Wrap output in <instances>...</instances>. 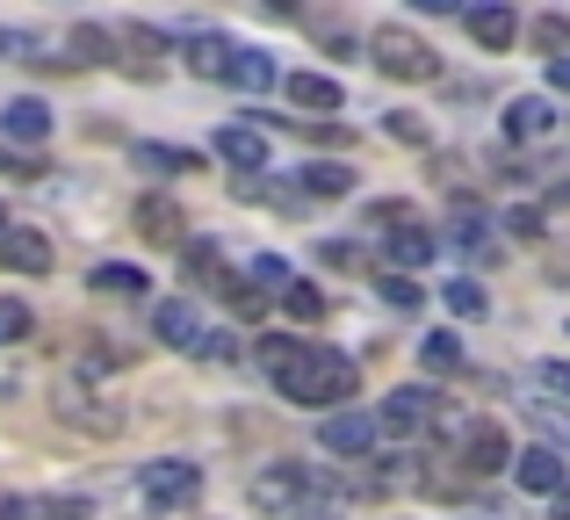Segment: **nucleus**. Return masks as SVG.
Here are the masks:
<instances>
[{
    "label": "nucleus",
    "instance_id": "f704fd0d",
    "mask_svg": "<svg viewBox=\"0 0 570 520\" xmlns=\"http://www.w3.org/2000/svg\"><path fill=\"white\" fill-rule=\"evenodd\" d=\"M0 58H22V66H51V58H43V43H37V37H22V29H0Z\"/></svg>",
    "mask_w": 570,
    "mask_h": 520
},
{
    "label": "nucleus",
    "instance_id": "79ce46f5",
    "mask_svg": "<svg viewBox=\"0 0 570 520\" xmlns=\"http://www.w3.org/2000/svg\"><path fill=\"white\" fill-rule=\"evenodd\" d=\"M412 8H419V14H462L470 0H412Z\"/></svg>",
    "mask_w": 570,
    "mask_h": 520
},
{
    "label": "nucleus",
    "instance_id": "a211bd4d",
    "mask_svg": "<svg viewBox=\"0 0 570 520\" xmlns=\"http://www.w3.org/2000/svg\"><path fill=\"white\" fill-rule=\"evenodd\" d=\"M232 51L238 43H224V37H181V58H188L195 80H224V72H232Z\"/></svg>",
    "mask_w": 570,
    "mask_h": 520
},
{
    "label": "nucleus",
    "instance_id": "2f4dec72",
    "mask_svg": "<svg viewBox=\"0 0 570 520\" xmlns=\"http://www.w3.org/2000/svg\"><path fill=\"white\" fill-rule=\"evenodd\" d=\"M528 420L542 426V434L557 441V449H570V405H528Z\"/></svg>",
    "mask_w": 570,
    "mask_h": 520
},
{
    "label": "nucleus",
    "instance_id": "9b49d317",
    "mask_svg": "<svg viewBox=\"0 0 570 520\" xmlns=\"http://www.w3.org/2000/svg\"><path fill=\"white\" fill-rule=\"evenodd\" d=\"M0 261H8L14 275H51V232L8 225V232H0Z\"/></svg>",
    "mask_w": 570,
    "mask_h": 520
},
{
    "label": "nucleus",
    "instance_id": "4468645a",
    "mask_svg": "<svg viewBox=\"0 0 570 520\" xmlns=\"http://www.w3.org/2000/svg\"><path fill=\"white\" fill-rule=\"evenodd\" d=\"M462 463H470L476 478H491V470H513V449H505V434L491 420H476L470 441H462Z\"/></svg>",
    "mask_w": 570,
    "mask_h": 520
},
{
    "label": "nucleus",
    "instance_id": "c756f323",
    "mask_svg": "<svg viewBox=\"0 0 570 520\" xmlns=\"http://www.w3.org/2000/svg\"><path fill=\"white\" fill-rule=\"evenodd\" d=\"M282 311H289V318H325V290L318 282H289V290H282Z\"/></svg>",
    "mask_w": 570,
    "mask_h": 520
},
{
    "label": "nucleus",
    "instance_id": "5701e85b",
    "mask_svg": "<svg viewBox=\"0 0 570 520\" xmlns=\"http://www.w3.org/2000/svg\"><path fill=\"white\" fill-rule=\"evenodd\" d=\"M138 232H145V239H159V246H174V239H181V210H174V203H159V196H145L138 203Z\"/></svg>",
    "mask_w": 570,
    "mask_h": 520
},
{
    "label": "nucleus",
    "instance_id": "1a4fd4ad",
    "mask_svg": "<svg viewBox=\"0 0 570 520\" xmlns=\"http://www.w3.org/2000/svg\"><path fill=\"white\" fill-rule=\"evenodd\" d=\"M109 37H116V51H124V72H130V80H153L159 58H167V37H159V29H145V22H124V29H109Z\"/></svg>",
    "mask_w": 570,
    "mask_h": 520
},
{
    "label": "nucleus",
    "instance_id": "2eb2a0df",
    "mask_svg": "<svg viewBox=\"0 0 570 520\" xmlns=\"http://www.w3.org/2000/svg\"><path fill=\"white\" fill-rule=\"evenodd\" d=\"M549 130H557V109H549L542 95H520L513 109H505V138L513 145H542Z\"/></svg>",
    "mask_w": 570,
    "mask_h": 520
},
{
    "label": "nucleus",
    "instance_id": "a878e982",
    "mask_svg": "<svg viewBox=\"0 0 570 520\" xmlns=\"http://www.w3.org/2000/svg\"><path fill=\"white\" fill-rule=\"evenodd\" d=\"M130 159H138L145 174H195V153H181V145H138Z\"/></svg>",
    "mask_w": 570,
    "mask_h": 520
},
{
    "label": "nucleus",
    "instance_id": "473e14b6",
    "mask_svg": "<svg viewBox=\"0 0 570 520\" xmlns=\"http://www.w3.org/2000/svg\"><path fill=\"white\" fill-rule=\"evenodd\" d=\"M376 290H383V304H397V311H419V296H426L412 275H397V267H390V275L376 282Z\"/></svg>",
    "mask_w": 570,
    "mask_h": 520
},
{
    "label": "nucleus",
    "instance_id": "f03ea898",
    "mask_svg": "<svg viewBox=\"0 0 570 520\" xmlns=\"http://www.w3.org/2000/svg\"><path fill=\"white\" fill-rule=\"evenodd\" d=\"M368 58H376V72H390V80H441V51L419 29H397V22H383L368 37Z\"/></svg>",
    "mask_w": 570,
    "mask_h": 520
},
{
    "label": "nucleus",
    "instance_id": "a18cd8bd",
    "mask_svg": "<svg viewBox=\"0 0 570 520\" xmlns=\"http://www.w3.org/2000/svg\"><path fill=\"white\" fill-rule=\"evenodd\" d=\"M267 14H304V0H261Z\"/></svg>",
    "mask_w": 570,
    "mask_h": 520
},
{
    "label": "nucleus",
    "instance_id": "c03bdc74",
    "mask_svg": "<svg viewBox=\"0 0 570 520\" xmlns=\"http://www.w3.org/2000/svg\"><path fill=\"white\" fill-rule=\"evenodd\" d=\"M549 80H557L563 95H570V58H549Z\"/></svg>",
    "mask_w": 570,
    "mask_h": 520
},
{
    "label": "nucleus",
    "instance_id": "393cba45",
    "mask_svg": "<svg viewBox=\"0 0 570 520\" xmlns=\"http://www.w3.org/2000/svg\"><path fill=\"white\" fill-rule=\"evenodd\" d=\"M448 232H455L470 254H491V217L476 210V203H455V225H448Z\"/></svg>",
    "mask_w": 570,
    "mask_h": 520
},
{
    "label": "nucleus",
    "instance_id": "dca6fc26",
    "mask_svg": "<svg viewBox=\"0 0 570 520\" xmlns=\"http://www.w3.org/2000/svg\"><path fill=\"white\" fill-rule=\"evenodd\" d=\"M217 159L238 167V174H261L267 167V138L253 124H232V130H217Z\"/></svg>",
    "mask_w": 570,
    "mask_h": 520
},
{
    "label": "nucleus",
    "instance_id": "72a5a7b5",
    "mask_svg": "<svg viewBox=\"0 0 570 520\" xmlns=\"http://www.w3.org/2000/svg\"><path fill=\"white\" fill-rule=\"evenodd\" d=\"M534 43H542L549 58H570V22L563 14H542V22H534Z\"/></svg>",
    "mask_w": 570,
    "mask_h": 520
},
{
    "label": "nucleus",
    "instance_id": "a19ab883",
    "mask_svg": "<svg viewBox=\"0 0 570 520\" xmlns=\"http://www.w3.org/2000/svg\"><path fill=\"white\" fill-rule=\"evenodd\" d=\"M505 232H513V239H542V217H534V210H520V217H513Z\"/></svg>",
    "mask_w": 570,
    "mask_h": 520
},
{
    "label": "nucleus",
    "instance_id": "f8f14e48",
    "mask_svg": "<svg viewBox=\"0 0 570 520\" xmlns=\"http://www.w3.org/2000/svg\"><path fill=\"white\" fill-rule=\"evenodd\" d=\"M0 138L8 145H43L51 138V101H37V95L8 101V109H0Z\"/></svg>",
    "mask_w": 570,
    "mask_h": 520
},
{
    "label": "nucleus",
    "instance_id": "bb28decb",
    "mask_svg": "<svg viewBox=\"0 0 570 520\" xmlns=\"http://www.w3.org/2000/svg\"><path fill=\"white\" fill-rule=\"evenodd\" d=\"M304 196H354V174L318 159V167H304Z\"/></svg>",
    "mask_w": 570,
    "mask_h": 520
},
{
    "label": "nucleus",
    "instance_id": "6e6552de",
    "mask_svg": "<svg viewBox=\"0 0 570 520\" xmlns=\"http://www.w3.org/2000/svg\"><path fill=\"white\" fill-rule=\"evenodd\" d=\"M513 478L528 484L534 499H563L570 492V463L557 449H528V455H513Z\"/></svg>",
    "mask_w": 570,
    "mask_h": 520
},
{
    "label": "nucleus",
    "instance_id": "58836bf2",
    "mask_svg": "<svg viewBox=\"0 0 570 520\" xmlns=\"http://www.w3.org/2000/svg\"><path fill=\"white\" fill-rule=\"evenodd\" d=\"M203 362H238V340L232 333H209L203 340Z\"/></svg>",
    "mask_w": 570,
    "mask_h": 520
},
{
    "label": "nucleus",
    "instance_id": "7ed1b4c3",
    "mask_svg": "<svg viewBox=\"0 0 570 520\" xmlns=\"http://www.w3.org/2000/svg\"><path fill=\"white\" fill-rule=\"evenodd\" d=\"M253 507H261V513H311V520H325L311 463H275V470H261V478H253Z\"/></svg>",
    "mask_w": 570,
    "mask_h": 520
},
{
    "label": "nucleus",
    "instance_id": "ddd939ff",
    "mask_svg": "<svg viewBox=\"0 0 570 520\" xmlns=\"http://www.w3.org/2000/svg\"><path fill=\"white\" fill-rule=\"evenodd\" d=\"M153 333L167 340V347H181V354H203L209 325L195 318V304H159V311H153Z\"/></svg>",
    "mask_w": 570,
    "mask_h": 520
},
{
    "label": "nucleus",
    "instance_id": "f3484780",
    "mask_svg": "<svg viewBox=\"0 0 570 520\" xmlns=\"http://www.w3.org/2000/svg\"><path fill=\"white\" fill-rule=\"evenodd\" d=\"M383 246H390V261H397V275H412V267H426L433 254H441V239L419 232V217H404L397 232H383Z\"/></svg>",
    "mask_w": 570,
    "mask_h": 520
},
{
    "label": "nucleus",
    "instance_id": "b1692460",
    "mask_svg": "<svg viewBox=\"0 0 570 520\" xmlns=\"http://www.w3.org/2000/svg\"><path fill=\"white\" fill-rule=\"evenodd\" d=\"M95 290H101V296H145L153 282H145V267H130V261H109V267H95Z\"/></svg>",
    "mask_w": 570,
    "mask_h": 520
},
{
    "label": "nucleus",
    "instance_id": "aec40b11",
    "mask_svg": "<svg viewBox=\"0 0 570 520\" xmlns=\"http://www.w3.org/2000/svg\"><path fill=\"white\" fill-rule=\"evenodd\" d=\"M282 95H289L296 109H340V80H325V72H289Z\"/></svg>",
    "mask_w": 570,
    "mask_h": 520
},
{
    "label": "nucleus",
    "instance_id": "423d86ee",
    "mask_svg": "<svg viewBox=\"0 0 570 520\" xmlns=\"http://www.w3.org/2000/svg\"><path fill=\"white\" fill-rule=\"evenodd\" d=\"M51 412H58L66 426H80V434H124V412L101 405V398L80 391V383H58V391H51Z\"/></svg>",
    "mask_w": 570,
    "mask_h": 520
},
{
    "label": "nucleus",
    "instance_id": "7c9ffc66",
    "mask_svg": "<svg viewBox=\"0 0 570 520\" xmlns=\"http://www.w3.org/2000/svg\"><path fill=\"white\" fill-rule=\"evenodd\" d=\"M29 325H37V318H29V304H22V296H0V347L29 340Z\"/></svg>",
    "mask_w": 570,
    "mask_h": 520
},
{
    "label": "nucleus",
    "instance_id": "39448f33",
    "mask_svg": "<svg viewBox=\"0 0 570 520\" xmlns=\"http://www.w3.org/2000/svg\"><path fill=\"white\" fill-rule=\"evenodd\" d=\"M376 441H383V434H376V412L340 405V412H325V420H318V449H325V455H340V463H362Z\"/></svg>",
    "mask_w": 570,
    "mask_h": 520
},
{
    "label": "nucleus",
    "instance_id": "412c9836",
    "mask_svg": "<svg viewBox=\"0 0 570 520\" xmlns=\"http://www.w3.org/2000/svg\"><path fill=\"white\" fill-rule=\"evenodd\" d=\"M66 66H109V58H116V37H109V29H101V22H80V29H72V37H66Z\"/></svg>",
    "mask_w": 570,
    "mask_h": 520
},
{
    "label": "nucleus",
    "instance_id": "9d476101",
    "mask_svg": "<svg viewBox=\"0 0 570 520\" xmlns=\"http://www.w3.org/2000/svg\"><path fill=\"white\" fill-rule=\"evenodd\" d=\"M462 22H470V37L484 43V51H513V37H520V22H513V8H505V0H470V8H462Z\"/></svg>",
    "mask_w": 570,
    "mask_h": 520
},
{
    "label": "nucleus",
    "instance_id": "4be33fe9",
    "mask_svg": "<svg viewBox=\"0 0 570 520\" xmlns=\"http://www.w3.org/2000/svg\"><path fill=\"white\" fill-rule=\"evenodd\" d=\"M232 87H246V95H261V87H275L282 72H275V58L267 51H232V72H224Z\"/></svg>",
    "mask_w": 570,
    "mask_h": 520
},
{
    "label": "nucleus",
    "instance_id": "49530a36",
    "mask_svg": "<svg viewBox=\"0 0 570 520\" xmlns=\"http://www.w3.org/2000/svg\"><path fill=\"white\" fill-rule=\"evenodd\" d=\"M0 232H8V203H0Z\"/></svg>",
    "mask_w": 570,
    "mask_h": 520
},
{
    "label": "nucleus",
    "instance_id": "e433bc0d",
    "mask_svg": "<svg viewBox=\"0 0 570 520\" xmlns=\"http://www.w3.org/2000/svg\"><path fill=\"white\" fill-rule=\"evenodd\" d=\"M318 254H325V267H362V246H347V239H325Z\"/></svg>",
    "mask_w": 570,
    "mask_h": 520
},
{
    "label": "nucleus",
    "instance_id": "cd10ccee",
    "mask_svg": "<svg viewBox=\"0 0 570 520\" xmlns=\"http://www.w3.org/2000/svg\"><path fill=\"white\" fill-rule=\"evenodd\" d=\"M441 304H448V311H455V318H484V311H491V296H484V290H476V282H470V275H455V282H448V290H441Z\"/></svg>",
    "mask_w": 570,
    "mask_h": 520
},
{
    "label": "nucleus",
    "instance_id": "f257e3e1",
    "mask_svg": "<svg viewBox=\"0 0 570 520\" xmlns=\"http://www.w3.org/2000/svg\"><path fill=\"white\" fill-rule=\"evenodd\" d=\"M261 369L275 376V391L289 405H347L362 391V369L340 347H311V340H289V333L261 340Z\"/></svg>",
    "mask_w": 570,
    "mask_h": 520
},
{
    "label": "nucleus",
    "instance_id": "c85d7f7f",
    "mask_svg": "<svg viewBox=\"0 0 570 520\" xmlns=\"http://www.w3.org/2000/svg\"><path fill=\"white\" fill-rule=\"evenodd\" d=\"M419 362H426L433 376H448V369H462V340L455 333H426L419 340Z\"/></svg>",
    "mask_w": 570,
    "mask_h": 520
},
{
    "label": "nucleus",
    "instance_id": "0eeeda50",
    "mask_svg": "<svg viewBox=\"0 0 570 520\" xmlns=\"http://www.w3.org/2000/svg\"><path fill=\"white\" fill-rule=\"evenodd\" d=\"M433 426V391H390L383 398V412H376V434H397V441H412V434H426Z\"/></svg>",
    "mask_w": 570,
    "mask_h": 520
},
{
    "label": "nucleus",
    "instance_id": "c9c22d12",
    "mask_svg": "<svg viewBox=\"0 0 570 520\" xmlns=\"http://www.w3.org/2000/svg\"><path fill=\"white\" fill-rule=\"evenodd\" d=\"M253 282H261V290H275V296H282V290H289V282H296V275H289V261H275V254H261V261H253Z\"/></svg>",
    "mask_w": 570,
    "mask_h": 520
},
{
    "label": "nucleus",
    "instance_id": "37998d69",
    "mask_svg": "<svg viewBox=\"0 0 570 520\" xmlns=\"http://www.w3.org/2000/svg\"><path fill=\"white\" fill-rule=\"evenodd\" d=\"M0 174H22V181H37V167H29V159H8V153H0Z\"/></svg>",
    "mask_w": 570,
    "mask_h": 520
},
{
    "label": "nucleus",
    "instance_id": "20e7f679",
    "mask_svg": "<svg viewBox=\"0 0 570 520\" xmlns=\"http://www.w3.org/2000/svg\"><path fill=\"white\" fill-rule=\"evenodd\" d=\"M138 492H145V507H159V513H188L195 499H203V470L181 463V455H167V463H145Z\"/></svg>",
    "mask_w": 570,
    "mask_h": 520
},
{
    "label": "nucleus",
    "instance_id": "6ab92c4d",
    "mask_svg": "<svg viewBox=\"0 0 570 520\" xmlns=\"http://www.w3.org/2000/svg\"><path fill=\"white\" fill-rule=\"evenodd\" d=\"M0 520H87V499H0Z\"/></svg>",
    "mask_w": 570,
    "mask_h": 520
},
{
    "label": "nucleus",
    "instance_id": "ea45409f",
    "mask_svg": "<svg viewBox=\"0 0 570 520\" xmlns=\"http://www.w3.org/2000/svg\"><path fill=\"white\" fill-rule=\"evenodd\" d=\"M542 391H557V398H570V362H542Z\"/></svg>",
    "mask_w": 570,
    "mask_h": 520
},
{
    "label": "nucleus",
    "instance_id": "4c0bfd02",
    "mask_svg": "<svg viewBox=\"0 0 570 520\" xmlns=\"http://www.w3.org/2000/svg\"><path fill=\"white\" fill-rule=\"evenodd\" d=\"M390 138H404V145H426V124H419V116H390Z\"/></svg>",
    "mask_w": 570,
    "mask_h": 520
}]
</instances>
